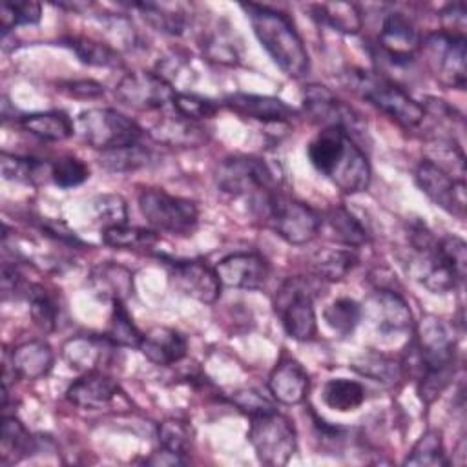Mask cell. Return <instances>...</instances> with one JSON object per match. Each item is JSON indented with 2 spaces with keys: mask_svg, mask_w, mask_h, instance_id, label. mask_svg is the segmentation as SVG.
I'll use <instances>...</instances> for the list:
<instances>
[{
  "mask_svg": "<svg viewBox=\"0 0 467 467\" xmlns=\"http://www.w3.org/2000/svg\"><path fill=\"white\" fill-rule=\"evenodd\" d=\"M312 166L341 192H365L370 184V164L365 151L345 131L323 128L308 144Z\"/></svg>",
  "mask_w": 467,
  "mask_h": 467,
  "instance_id": "cell-1",
  "label": "cell"
},
{
  "mask_svg": "<svg viewBox=\"0 0 467 467\" xmlns=\"http://www.w3.org/2000/svg\"><path fill=\"white\" fill-rule=\"evenodd\" d=\"M241 7L246 11L257 40L272 60L288 77L306 75L310 67L308 51L290 16L259 4H243Z\"/></svg>",
  "mask_w": 467,
  "mask_h": 467,
  "instance_id": "cell-2",
  "label": "cell"
},
{
  "mask_svg": "<svg viewBox=\"0 0 467 467\" xmlns=\"http://www.w3.org/2000/svg\"><path fill=\"white\" fill-rule=\"evenodd\" d=\"M252 204L257 215L263 217V221L290 244L310 243L323 224L319 212L281 193L279 190L252 197Z\"/></svg>",
  "mask_w": 467,
  "mask_h": 467,
  "instance_id": "cell-3",
  "label": "cell"
},
{
  "mask_svg": "<svg viewBox=\"0 0 467 467\" xmlns=\"http://www.w3.org/2000/svg\"><path fill=\"white\" fill-rule=\"evenodd\" d=\"M347 84L403 128H416L425 119L423 106L383 75L354 69L347 75Z\"/></svg>",
  "mask_w": 467,
  "mask_h": 467,
  "instance_id": "cell-4",
  "label": "cell"
},
{
  "mask_svg": "<svg viewBox=\"0 0 467 467\" xmlns=\"http://www.w3.org/2000/svg\"><path fill=\"white\" fill-rule=\"evenodd\" d=\"M75 133L88 146L102 151L139 144L144 135L135 120L111 108H89L78 113Z\"/></svg>",
  "mask_w": 467,
  "mask_h": 467,
  "instance_id": "cell-5",
  "label": "cell"
},
{
  "mask_svg": "<svg viewBox=\"0 0 467 467\" xmlns=\"http://www.w3.org/2000/svg\"><path fill=\"white\" fill-rule=\"evenodd\" d=\"M248 440L257 458L272 467L288 463L297 447V434L292 420L275 409L250 416Z\"/></svg>",
  "mask_w": 467,
  "mask_h": 467,
  "instance_id": "cell-6",
  "label": "cell"
},
{
  "mask_svg": "<svg viewBox=\"0 0 467 467\" xmlns=\"http://www.w3.org/2000/svg\"><path fill=\"white\" fill-rule=\"evenodd\" d=\"M420 51L434 78L454 89H463L467 80V44L465 36L449 35L445 31L431 33L421 38Z\"/></svg>",
  "mask_w": 467,
  "mask_h": 467,
  "instance_id": "cell-7",
  "label": "cell"
},
{
  "mask_svg": "<svg viewBox=\"0 0 467 467\" xmlns=\"http://www.w3.org/2000/svg\"><path fill=\"white\" fill-rule=\"evenodd\" d=\"M139 208L150 226L159 232L186 235L199 219L197 204L190 199L170 195L159 188H146L139 193Z\"/></svg>",
  "mask_w": 467,
  "mask_h": 467,
  "instance_id": "cell-8",
  "label": "cell"
},
{
  "mask_svg": "<svg viewBox=\"0 0 467 467\" xmlns=\"http://www.w3.org/2000/svg\"><path fill=\"white\" fill-rule=\"evenodd\" d=\"M314 285L303 277H288L275 296V312L281 316L285 332L306 341L316 336V310H314Z\"/></svg>",
  "mask_w": 467,
  "mask_h": 467,
  "instance_id": "cell-9",
  "label": "cell"
},
{
  "mask_svg": "<svg viewBox=\"0 0 467 467\" xmlns=\"http://www.w3.org/2000/svg\"><path fill=\"white\" fill-rule=\"evenodd\" d=\"M215 184L230 195L255 197L277 190V179L272 168L259 157L232 155L215 168Z\"/></svg>",
  "mask_w": 467,
  "mask_h": 467,
  "instance_id": "cell-10",
  "label": "cell"
},
{
  "mask_svg": "<svg viewBox=\"0 0 467 467\" xmlns=\"http://www.w3.org/2000/svg\"><path fill=\"white\" fill-rule=\"evenodd\" d=\"M303 104L310 119L323 128H336L345 131L352 140L365 137L367 124L361 115L336 99L334 93L321 84H308L303 91Z\"/></svg>",
  "mask_w": 467,
  "mask_h": 467,
  "instance_id": "cell-11",
  "label": "cell"
},
{
  "mask_svg": "<svg viewBox=\"0 0 467 467\" xmlns=\"http://www.w3.org/2000/svg\"><path fill=\"white\" fill-rule=\"evenodd\" d=\"M115 97L131 109L153 111L171 104L175 89L161 73L130 71L117 82Z\"/></svg>",
  "mask_w": 467,
  "mask_h": 467,
  "instance_id": "cell-12",
  "label": "cell"
},
{
  "mask_svg": "<svg viewBox=\"0 0 467 467\" xmlns=\"http://www.w3.org/2000/svg\"><path fill=\"white\" fill-rule=\"evenodd\" d=\"M416 182L420 190L441 210L463 219L465 215V181L454 179L443 168L423 159L416 168Z\"/></svg>",
  "mask_w": 467,
  "mask_h": 467,
  "instance_id": "cell-13",
  "label": "cell"
},
{
  "mask_svg": "<svg viewBox=\"0 0 467 467\" xmlns=\"http://www.w3.org/2000/svg\"><path fill=\"white\" fill-rule=\"evenodd\" d=\"M421 35L418 27L403 13H389L379 29L378 47L392 64H409L420 51Z\"/></svg>",
  "mask_w": 467,
  "mask_h": 467,
  "instance_id": "cell-14",
  "label": "cell"
},
{
  "mask_svg": "<svg viewBox=\"0 0 467 467\" xmlns=\"http://www.w3.org/2000/svg\"><path fill=\"white\" fill-rule=\"evenodd\" d=\"M221 285L230 288L255 290L270 275V263L257 252H235L223 257L215 266Z\"/></svg>",
  "mask_w": 467,
  "mask_h": 467,
  "instance_id": "cell-15",
  "label": "cell"
},
{
  "mask_svg": "<svg viewBox=\"0 0 467 467\" xmlns=\"http://www.w3.org/2000/svg\"><path fill=\"white\" fill-rule=\"evenodd\" d=\"M407 272L412 275V279H416L434 294L451 292L460 283L458 275L441 255L438 248V239L427 248L414 250L412 257L409 259Z\"/></svg>",
  "mask_w": 467,
  "mask_h": 467,
  "instance_id": "cell-16",
  "label": "cell"
},
{
  "mask_svg": "<svg viewBox=\"0 0 467 467\" xmlns=\"http://www.w3.org/2000/svg\"><path fill=\"white\" fill-rule=\"evenodd\" d=\"M170 274L175 285L190 297L213 305L221 296V281L215 268L208 266L204 261H170Z\"/></svg>",
  "mask_w": 467,
  "mask_h": 467,
  "instance_id": "cell-17",
  "label": "cell"
},
{
  "mask_svg": "<svg viewBox=\"0 0 467 467\" xmlns=\"http://www.w3.org/2000/svg\"><path fill=\"white\" fill-rule=\"evenodd\" d=\"M117 347L108 336H77L62 345V356L71 368L91 372L102 370L113 359Z\"/></svg>",
  "mask_w": 467,
  "mask_h": 467,
  "instance_id": "cell-18",
  "label": "cell"
},
{
  "mask_svg": "<svg viewBox=\"0 0 467 467\" xmlns=\"http://www.w3.org/2000/svg\"><path fill=\"white\" fill-rule=\"evenodd\" d=\"M367 310L381 334H398L412 327V312L407 301L394 290H374L368 297Z\"/></svg>",
  "mask_w": 467,
  "mask_h": 467,
  "instance_id": "cell-19",
  "label": "cell"
},
{
  "mask_svg": "<svg viewBox=\"0 0 467 467\" xmlns=\"http://www.w3.org/2000/svg\"><path fill=\"white\" fill-rule=\"evenodd\" d=\"M119 394V383L104 370L84 372V376L73 381L66 390L69 403L88 410H100L108 407Z\"/></svg>",
  "mask_w": 467,
  "mask_h": 467,
  "instance_id": "cell-20",
  "label": "cell"
},
{
  "mask_svg": "<svg viewBox=\"0 0 467 467\" xmlns=\"http://www.w3.org/2000/svg\"><path fill=\"white\" fill-rule=\"evenodd\" d=\"M310 387L305 367L292 356H283L268 378L270 394L285 405H297L306 398Z\"/></svg>",
  "mask_w": 467,
  "mask_h": 467,
  "instance_id": "cell-21",
  "label": "cell"
},
{
  "mask_svg": "<svg viewBox=\"0 0 467 467\" xmlns=\"http://www.w3.org/2000/svg\"><path fill=\"white\" fill-rule=\"evenodd\" d=\"M224 106L239 115L274 124L288 122L296 115V109L288 106L285 100L268 95L232 93L224 97Z\"/></svg>",
  "mask_w": 467,
  "mask_h": 467,
  "instance_id": "cell-22",
  "label": "cell"
},
{
  "mask_svg": "<svg viewBox=\"0 0 467 467\" xmlns=\"http://www.w3.org/2000/svg\"><path fill=\"white\" fill-rule=\"evenodd\" d=\"M150 135L157 142L173 148H197L208 140L206 130L197 120H190L179 113L159 119L151 126Z\"/></svg>",
  "mask_w": 467,
  "mask_h": 467,
  "instance_id": "cell-23",
  "label": "cell"
},
{
  "mask_svg": "<svg viewBox=\"0 0 467 467\" xmlns=\"http://www.w3.org/2000/svg\"><path fill=\"white\" fill-rule=\"evenodd\" d=\"M139 350L155 365H171L186 356L188 341L173 328L157 327L142 337Z\"/></svg>",
  "mask_w": 467,
  "mask_h": 467,
  "instance_id": "cell-24",
  "label": "cell"
},
{
  "mask_svg": "<svg viewBox=\"0 0 467 467\" xmlns=\"http://www.w3.org/2000/svg\"><path fill=\"white\" fill-rule=\"evenodd\" d=\"M53 350L46 341H26L15 347L11 368L16 378L40 379L53 368Z\"/></svg>",
  "mask_w": 467,
  "mask_h": 467,
  "instance_id": "cell-25",
  "label": "cell"
},
{
  "mask_svg": "<svg viewBox=\"0 0 467 467\" xmlns=\"http://www.w3.org/2000/svg\"><path fill=\"white\" fill-rule=\"evenodd\" d=\"M91 288L102 297L113 301H124L133 292V274L117 263H102L91 274Z\"/></svg>",
  "mask_w": 467,
  "mask_h": 467,
  "instance_id": "cell-26",
  "label": "cell"
},
{
  "mask_svg": "<svg viewBox=\"0 0 467 467\" xmlns=\"http://www.w3.org/2000/svg\"><path fill=\"white\" fill-rule=\"evenodd\" d=\"M20 126L42 140H66L75 133V122L66 111H36L20 117Z\"/></svg>",
  "mask_w": 467,
  "mask_h": 467,
  "instance_id": "cell-27",
  "label": "cell"
},
{
  "mask_svg": "<svg viewBox=\"0 0 467 467\" xmlns=\"http://www.w3.org/2000/svg\"><path fill=\"white\" fill-rule=\"evenodd\" d=\"M60 44L69 47L80 62L88 66H97V67H117L122 64L119 51L100 40L89 38V36H80V35H69L60 38Z\"/></svg>",
  "mask_w": 467,
  "mask_h": 467,
  "instance_id": "cell-28",
  "label": "cell"
},
{
  "mask_svg": "<svg viewBox=\"0 0 467 467\" xmlns=\"http://www.w3.org/2000/svg\"><path fill=\"white\" fill-rule=\"evenodd\" d=\"M36 440L27 432L24 423L15 416H5L2 421L0 438V460L2 463H16L29 452H35Z\"/></svg>",
  "mask_w": 467,
  "mask_h": 467,
  "instance_id": "cell-29",
  "label": "cell"
},
{
  "mask_svg": "<svg viewBox=\"0 0 467 467\" xmlns=\"http://www.w3.org/2000/svg\"><path fill=\"white\" fill-rule=\"evenodd\" d=\"M350 368L383 385H396L403 378V365L398 363L394 358L376 350L359 354L356 359H352Z\"/></svg>",
  "mask_w": 467,
  "mask_h": 467,
  "instance_id": "cell-30",
  "label": "cell"
},
{
  "mask_svg": "<svg viewBox=\"0 0 467 467\" xmlns=\"http://www.w3.org/2000/svg\"><path fill=\"white\" fill-rule=\"evenodd\" d=\"M323 403L337 412H350L365 401V387L359 381L347 378H334L323 385Z\"/></svg>",
  "mask_w": 467,
  "mask_h": 467,
  "instance_id": "cell-31",
  "label": "cell"
},
{
  "mask_svg": "<svg viewBox=\"0 0 467 467\" xmlns=\"http://www.w3.org/2000/svg\"><path fill=\"white\" fill-rule=\"evenodd\" d=\"M133 7L139 9L142 18L157 31H162L166 35H181L186 29L188 16L181 9V5L139 2V4H133Z\"/></svg>",
  "mask_w": 467,
  "mask_h": 467,
  "instance_id": "cell-32",
  "label": "cell"
},
{
  "mask_svg": "<svg viewBox=\"0 0 467 467\" xmlns=\"http://www.w3.org/2000/svg\"><path fill=\"white\" fill-rule=\"evenodd\" d=\"M314 18H317L321 24L330 26L336 31L354 35L361 29V15L354 4L336 2V4H316L312 5Z\"/></svg>",
  "mask_w": 467,
  "mask_h": 467,
  "instance_id": "cell-33",
  "label": "cell"
},
{
  "mask_svg": "<svg viewBox=\"0 0 467 467\" xmlns=\"http://www.w3.org/2000/svg\"><path fill=\"white\" fill-rule=\"evenodd\" d=\"M150 161H151V151L148 148H144L140 142L131 144V146L106 150L99 157V164L106 171H113V173H126V171L140 170V168L148 166Z\"/></svg>",
  "mask_w": 467,
  "mask_h": 467,
  "instance_id": "cell-34",
  "label": "cell"
},
{
  "mask_svg": "<svg viewBox=\"0 0 467 467\" xmlns=\"http://www.w3.org/2000/svg\"><path fill=\"white\" fill-rule=\"evenodd\" d=\"M323 221L328 224L330 232L334 234V239L347 246H361L368 241L365 226L343 206L327 210Z\"/></svg>",
  "mask_w": 467,
  "mask_h": 467,
  "instance_id": "cell-35",
  "label": "cell"
},
{
  "mask_svg": "<svg viewBox=\"0 0 467 467\" xmlns=\"http://www.w3.org/2000/svg\"><path fill=\"white\" fill-rule=\"evenodd\" d=\"M323 317L339 336H348L361 319V305L352 297H337L323 310Z\"/></svg>",
  "mask_w": 467,
  "mask_h": 467,
  "instance_id": "cell-36",
  "label": "cell"
},
{
  "mask_svg": "<svg viewBox=\"0 0 467 467\" xmlns=\"http://www.w3.org/2000/svg\"><path fill=\"white\" fill-rule=\"evenodd\" d=\"M358 257L350 250H328L314 261V274L321 281H341L354 266Z\"/></svg>",
  "mask_w": 467,
  "mask_h": 467,
  "instance_id": "cell-37",
  "label": "cell"
},
{
  "mask_svg": "<svg viewBox=\"0 0 467 467\" xmlns=\"http://www.w3.org/2000/svg\"><path fill=\"white\" fill-rule=\"evenodd\" d=\"M403 463L405 465H429V467L447 465L441 432L436 429H429L427 432H423L420 436V440L414 443L410 454L405 458Z\"/></svg>",
  "mask_w": 467,
  "mask_h": 467,
  "instance_id": "cell-38",
  "label": "cell"
},
{
  "mask_svg": "<svg viewBox=\"0 0 467 467\" xmlns=\"http://www.w3.org/2000/svg\"><path fill=\"white\" fill-rule=\"evenodd\" d=\"M106 336L119 347H140L144 334L135 327L131 316L124 306V301H113V312Z\"/></svg>",
  "mask_w": 467,
  "mask_h": 467,
  "instance_id": "cell-39",
  "label": "cell"
},
{
  "mask_svg": "<svg viewBox=\"0 0 467 467\" xmlns=\"http://www.w3.org/2000/svg\"><path fill=\"white\" fill-rule=\"evenodd\" d=\"M102 241L113 248H151L157 243V235L151 230L139 226H109L102 230Z\"/></svg>",
  "mask_w": 467,
  "mask_h": 467,
  "instance_id": "cell-40",
  "label": "cell"
},
{
  "mask_svg": "<svg viewBox=\"0 0 467 467\" xmlns=\"http://www.w3.org/2000/svg\"><path fill=\"white\" fill-rule=\"evenodd\" d=\"M26 296L29 299V312L33 321L46 332L55 330L58 317V305L55 297L40 285H29Z\"/></svg>",
  "mask_w": 467,
  "mask_h": 467,
  "instance_id": "cell-41",
  "label": "cell"
},
{
  "mask_svg": "<svg viewBox=\"0 0 467 467\" xmlns=\"http://www.w3.org/2000/svg\"><path fill=\"white\" fill-rule=\"evenodd\" d=\"M49 175L57 186L75 188V186H80L84 181H88L89 168L78 157L64 155L51 162Z\"/></svg>",
  "mask_w": 467,
  "mask_h": 467,
  "instance_id": "cell-42",
  "label": "cell"
},
{
  "mask_svg": "<svg viewBox=\"0 0 467 467\" xmlns=\"http://www.w3.org/2000/svg\"><path fill=\"white\" fill-rule=\"evenodd\" d=\"M0 162H2V175L5 181H16V182H26V184H33L40 177L42 170L46 168L36 159L11 155L7 151L2 153Z\"/></svg>",
  "mask_w": 467,
  "mask_h": 467,
  "instance_id": "cell-43",
  "label": "cell"
},
{
  "mask_svg": "<svg viewBox=\"0 0 467 467\" xmlns=\"http://www.w3.org/2000/svg\"><path fill=\"white\" fill-rule=\"evenodd\" d=\"M192 429L186 421L182 420H166L159 425V441L161 449L170 451L173 454L184 456L192 445Z\"/></svg>",
  "mask_w": 467,
  "mask_h": 467,
  "instance_id": "cell-44",
  "label": "cell"
},
{
  "mask_svg": "<svg viewBox=\"0 0 467 467\" xmlns=\"http://www.w3.org/2000/svg\"><path fill=\"white\" fill-rule=\"evenodd\" d=\"M42 16L40 4L36 2H4L2 4V33L7 35L15 26H33L38 24Z\"/></svg>",
  "mask_w": 467,
  "mask_h": 467,
  "instance_id": "cell-45",
  "label": "cell"
},
{
  "mask_svg": "<svg viewBox=\"0 0 467 467\" xmlns=\"http://www.w3.org/2000/svg\"><path fill=\"white\" fill-rule=\"evenodd\" d=\"M93 212H95V219L102 224V230L109 228V226L126 224V221H128L126 201L115 193L99 195L93 201Z\"/></svg>",
  "mask_w": 467,
  "mask_h": 467,
  "instance_id": "cell-46",
  "label": "cell"
},
{
  "mask_svg": "<svg viewBox=\"0 0 467 467\" xmlns=\"http://www.w3.org/2000/svg\"><path fill=\"white\" fill-rule=\"evenodd\" d=\"M171 104L175 108V113H179L190 120L210 119L219 109V106L212 99H206V97H201L195 93H181V91H175Z\"/></svg>",
  "mask_w": 467,
  "mask_h": 467,
  "instance_id": "cell-47",
  "label": "cell"
},
{
  "mask_svg": "<svg viewBox=\"0 0 467 467\" xmlns=\"http://www.w3.org/2000/svg\"><path fill=\"white\" fill-rule=\"evenodd\" d=\"M438 248H440L441 255L445 257V261L449 263V266L458 275V279L463 281L465 270H467V246H465V241L456 237V235H447L443 239H438Z\"/></svg>",
  "mask_w": 467,
  "mask_h": 467,
  "instance_id": "cell-48",
  "label": "cell"
},
{
  "mask_svg": "<svg viewBox=\"0 0 467 467\" xmlns=\"http://www.w3.org/2000/svg\"><path fill=\"white\" fill-rule=\"evenodd\" d=\"M443 31L449 35L465 36V5L462 2L449 4L440 13Z\"/></svg>",
  "mask_w": 467,
  "mask_h": 467,
  "instance_id": "cell-49",
  "label": "cell"
},
{
  "mask_svg": "<svg viewBox=\"0 0 467 467\" xmlns=\"http://www.w3.org/2000/svg\"><path fill=\"white\" fill-rule=\"evenodd\" d=\"M60 89L75 99H99L104 95V86L91 78L67 80L60 84Z\"/></svg>",
  "mask_w": 467,
  "mask_h": 467,
  "instance_id": "cell-50",
  "label": "cell"
},
{
  "mask_svg": "<svg viewBox=\"0 0 467 467\" xmlns=\"http://www.w3.org/2000/svg\"><path fill=\"white\" fill-rule=\"evenodd\" d=\"M232 401L244 412H248L250 416L265 412V410H272L274 405L265 400L261 394H257L255 390H239L234 394Z\"/></svg>",
  "mask_w": 467,
  "mask_h": 467,
  "instance_id": "cell-51",
  "label": "cell"
},
{
  "mask_svg": "<svg viewBox=\"0 0 467 467\" xmlns=\"http://www.w3.org/2000/svg\"><path fill=\"white\" fill-rule=\"evenodd\" d=\"M148 463H155V465H177V463H186L184 456H179V454H173L170 451H157L153 452V456L148 460Z\"/></svg>",
  "mask_w": 467,
  "mask_h": 467,
  "instance_id": "cell-52",
  "label": "cell"
}]
</instances>
